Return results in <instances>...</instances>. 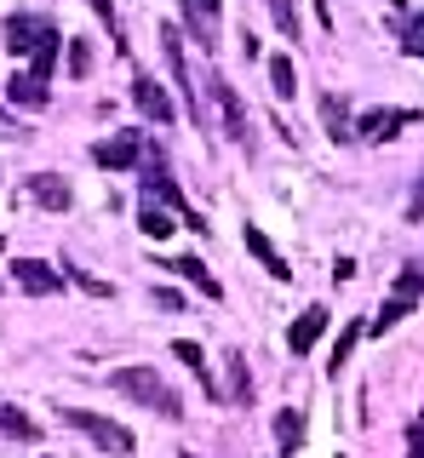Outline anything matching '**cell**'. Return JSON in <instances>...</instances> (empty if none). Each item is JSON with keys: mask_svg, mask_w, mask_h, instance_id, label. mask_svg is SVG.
I'll return each mask as SVG.
<instances>
[{"mask_svg": "<svg viewBox=\"0 0 424 458\" xmlns=\"http://www.w3.org/2000/svg\"><path fill=\"white\" fill-rule=\"evenodd\" d=\"M109 384L126 395V401H138V407H149V412H161V419H183V401L178 390L161 378L155 367H115L109 372Z\"/></svg>", "mask_w": 424, "mask_h": 458, "instance_id": "obj_1", "label": "cell"}, {"mask_svg": "<svg viewBox=\"0 0 424 458\" xmlns=\"http://www.w3.org/2000/svg\"><path fill=\"white\" fill-rule=\"evenodd\" d=\"M161 52H166V69H173V86H178L183 109H190V121H195V126H207V109H201V86L190 81V57H183V29L161 23Z\"/></svg>", "mask_w": 424, "mask_h": 458, "instance_id": "obj_2", "label": "cell"}, {"mask_svg": "<svg viewBox=\"0 0 424 458\" xmlns=\"http://www.w3.org/2000/svg\"><path fill=\"white\" fill-rule=\"evenodd\" d=\"M64 419L81 429V436H92L98 447H104L109 458H132L138 453V441H132V429L115 424V419H104V412H87V407H64Z\"/></svg>", "mask_w": 424, "mask_h": 458, "instance_id": "obj_3", "label": "cell"}, {"mask_svg": "<svg viewBox=\"0 0 424 458\" xmlns=\"http://www.w3.org/2000/svg\"><path fill=\"white\" fill-rule=\"evenodd\" d=\"M178 12H183V29H190L195 47L207 57L218 52V40H224V6L218 0H178Z\"/></svg>", "mask_w": 424, "mask_h": 458, "instance_id": "obj_4", "label": "cell"}, {"mask_svg": "<svg viewBox=\"0 0 424 458\" xmlns=\"http://www.w3.org/2000/svg\"><path fill=\"white\" fill-rule=\"evenodd\" d=\"M144 132H115V138H104V143H92V161L104 166V172H132V166H144Z\"/></svg>", "mask_w": 424, "mask_h": 458, "instance_id": "obj_5", "label": "cell"}, {"mask_svg": "<svg viewBox=\"0 0 424 458\" xmlns=\"http://www.w3.org/2000/svg\"><path fill=\"white\" fill-rule=\"evenodd\" d=\"M207 92H212V104H218V121H224V132H230L235 143H252V132H247V109H242V98H235V86L224 81V75H212L207 81Z\"/></svg>", "mask_w": 424, "mask_h": 458, "instance_id": "obj_6", "label": "cell"}, {"mask_svg": "<svg viewBox=\"0 0 424 458\" xmlns=\"http://www.w3.org/2000/svg\"><path fill=\"white\" fill-rule=\"evenodd\" d=\"M12 281H18L30 298H52V293H64V276L47 264V258H12Z\"/></svg>", "mask_w": 424, "mask_h": 458, "instance_id": "obj_7", "label": "cell"}, {"mask_svg": "<svg viewBox=\"0 0 424 458\" xmlns=\"http://www.w3.org/2000/svg\"><path fill=\"white\" fill-rule=\"evenodd\" d=\"M47 18H35V12H12V18H6V29H0V35H6V52H30L35 57V47H40V40H47Z\"/></svg>", "mask_w": 424, "mask_h": 458, "instance_id": "obj_8", "label": "cell"}, {"mask_svg": "<svg viewBox=\"0 0 424 458\" xmlns=\"http://www.w3.org/2000/svg\"><path fill=\"white\" fill-rule=\"evenodd\" d=\"M413 121H419V109H367L361 121H356V138L385 143V138H395L402 126H413Z\"/></svg>", "mask_w": 424, "mask_h": 458, "instance_id": "obj_9", "label": "cell"}, {"mask_svg": "<svg viewBox=\"0 0 424 458\" xmlns=\"http://www.w3.org/2000/svg\"><path fill=\"white\" fill-rule=\"evenodd\" d=\"M132 104H138V114H144V121H155V126H173V98L161 92V81H149V75H138L132 81Z\"/></svg>", "mask_w": 424, "mask_h": 458, "instance_id": "obj_10", "label": "cell"}, {"mask_svg": "<svg viewBox=\"0 0 424 458\" xmlns=\"http://www.w3.org/2000/svg\"><path fill=\"white\" fill-rule=\"evenodd\" d=\"M321 333H327V304H310V310L299 315V321L287 327V350H293V355H310Z\"/></svg>", "mask_w": 424, "mask_h": 458, "instance_id": "obj_11", "label": "cell"}, {"mask_svg": "<svg viewBox=\"0 0 424 458\" xmlns=\"http://www.w3.org/2000/svg\"><path fill=\"white\" fill-rule=\"evenodd\" d=\"M161 269H173V276H183V281H190V286H195V293H201V298H212V304H218V298H224L218 276H212V269L201 264V258H173V264H161Z\"/></svg>", "mask_w": 424, "mask_h": 458, "instance_id": "obj_12", "label": "cell"}, {"mask_svg": "<svg viewBox=\"0 0 424 458\" xmlns=\"http://www.w3.org/2000/svg\"><path fill=\"white\" fill-rule=\"evenodd\" d=\"M321 126H327L333 143H350L356 138V121H350V104L338 92H321Z\"/></svg>", "mask_w": 424, "mask_h": 458, "instance_id": "obj_13", "label": "cell"}, {"mask_svg": "<svg viewBox=\"0 0 424 458\" xmlns=\"http://www.w3.org/2000/svg\"><path fill=\"white\" fill-rule=\"evenodd\" d=\"M247 252H252V258H259V264H264V269H270V276H276V281H293V269H287V258H281V252H276V241H270V235H264V229H259V224H247Z\"/></svg>", "mask_w": 424, "mask_h": 458, "instance_id": "obj_14", "label": "cell"}, {"mask_svg": "<svg viewBox=\"0 0 424 458\" xmlns=\"http://www.w3.org/2000/svg\"><path fill=\"white\" fill-rule=\"evenodd\" d=\"M276 447H281V458H299V447H304V412L299 407L276 412Z\"/></svg>", "mask_w": 424, "mask_h": 458, "instance_id": "obj_15", "label": "cell"}, {"mask_svg": "<svg viewBox=\"0 0 424 458\" xmlns=\"http://www.w3.org/2000/svg\"><path fill=\"white\" fill-rule=\"evenodd\" d=\"M224 384H230V401H235V407H252V372H247V355L242 350L224 355Z\"/></svg>", "mask_w": 424, "mask_h": 458, "instance_id": "obj_16", "label": "cell"}, {"mask_svg": "<svg viewBox=\"0 0 424 458\" xmlns=\"http://www.w3.org/2000/svg\"><path fill=\"white\" fill-rule=\"evenodd\" d=\"M173 355H178V361L183 367H190L195 372V384H201V390H207V401H218L224 390H218V384H212V372H207V355H201V344H190V338H178L173 344Z\"/></svg>", "mask_w": 424, "mask_h": 458, "instance_id": "obj_17", "label": "cell"}, {"mask_svg": "<svg viewBox=\"0 0 424 458\" xmlns=\"http://www.w3.org/2000/svg\"><path fill=\"white\" fill-rule=\"evenodd\" d=\"M47 86H40L35 75H12L6 81V104H18V109H47Z\"/></svg>", "mask_w": 424, "mask_h": 458, "instance_id": "obj_18", "label": "cell"}, {"mask_svg": "<svg viewBox=\"0 0 424 458\" xmlns=\"http://www.w3.org/2000/svg\"><path fill=\"white\" fill-rule=\"evenodd\" d=\"M30 195L40 200V207H52V212H64V207H69V183H64V178H52V172H35V178H30Z\"/></svg>", "mask_w": 424, "mask_h": 458, "instance_id": "obj_19", "label": "cell"}, {"mask_svg": "<svg viewBox=\"0 0 424 458\" xmlns=\"http://www.w3.org/2000/svg\"><path fill=\"white\" fill-rule=\"evenodd\" d=\"M58 47H64V35H58V29H47V40L35 47V64H30V75H35L40 86H47L52 69H58Z\"/></svg>", "mask_w": 424, "mask_h": 458, "instance_id": "obj_20", "label": "cell"}, {"mask_svg": "<svg viewBox=\"0 0 424 458\" xmlns=\"http://www.w3.org/2000/svg\"><path fill=\"white\" fill-rule=\"evenodd\" d=\"M390 298H402V304H419V298H424V258H413V264H407L402 276H395Z\"/></svg>", "mask_w": 424, "mask_h": 458, "instance_id": "obj_21", "label": "cell"}, {"mask_svg": "<svg viewBox=\"0 0 424 458\" xmlns=\"http://www.w3.org/2000/svg\"><path fill=\"white\" fill-rule=\"evenodd\" d=\"M0 436H12V441H35L40 429H35V419H23V412L12 407L6 395H0Z\"/></svg>", "mask_w": 424, "mask_h": 458, "instance_id": "obj_22", "label": "cell"}, {"mask_svg": "<svg viewBox=\"0 0 424 458\" xmlns=\"http://www.w3.org/2000/svg\"><path fill=\"white\" fill-rule=\"evenodd\" d=\"M270 86H276V98L287 104V98H299V69H293V57H270Z\"/></svg>", "mask_w": 424, "mask_h": 458, "instance_id": "obj_23", "label": "cell"}, {"mask_svg": "<svg viewBox=\"0 0 424 458\" xmlns=\"http://www.w3.org/2000/svg\"><path fill=\"white\" fill-rule=\"evenodd\" d=\"M138 229H144V235H149V241H166V235H173V229H178V224H173V218H166V212H161V207H155V200H144V207H138Z\"/></svg>", "mask_w": 424, "mask_h": 458, "instance_id": "obj_24", "label": "cell"}, {"mask_svg": "<svg viewBox=\"0 0 424 458\" xmlns=\"http://www.w3.org/2000/svg\"><path fill=\"white\" fill-rule=\"evenodd\" d=\"M367 333V321H350L344 333H338V344H333V355H327V372H344V361H350V350H356V338Z\"/></svg>", "mask_w": 424, "mask_h": 458, "instance_id": "obj_25", "label": "cell"}, {"mask_svg": "<svg viewBox=\"0 0 424 458\" xmlns=\"http://www.w3.org/2000/svg\"><path fill=\"white\" fill-rule=\"evenodd\" d=\"M69 75L75 81L92 75V40H69Z\"/></svg>", "mask_w": 424, "mask_h": 458, "instance_id": "obj_26", "label": "cell"}, {"mask_svg": "<svg viewBox=\"0 0 424 458\" xmlns=\"http://www.w3.org/2000/svg\"><path fill=\"white\" fill-rule=\"evenodd\" d=\"M270 18L287 40H299V12H293V0H270Z\"/></svg>", "mask_w": 424, "mask_h": 458, "instance_id": "obj_27", "label": "cell"}, {"mask_svg": "<svg viewBox=\"0 0 424 458\" xmlns=\"http://www.w3.org/2000/svg\"><path fill=\"white\" fill-rule=\"evenodd\" d=\"M87 6L98 12V18L109 23V40H115V52H126V40H121V18H115V6H109V0H87Z\"/></svg>", "mask_w": 424, "mask_h": 458, "instance_id": "obj_28", "label": "cell"}, {"mask_svg": "<svg viewBox=\"0 0 424 458\" xmlns=\"http://www.w3.org/2000/svg\"><path fill=\"white\" fill-rule=\"evenodd\" d=\"M69 281H75L81 293H92V298H109V281H98V276H87V269H69Z\"/></svg>", "mask_w": 424, "mask_h": 458, "instance_id": "obj_29", "label": "cell"}, {"mask_svg": "<svg viewBox=\"0 0 424 458\" xmlns=\"http://www.w3.org/2000/svg\"><path fill=\"white\" fill-rule=\"evenodd\" d=\"M407 224H424V166H419V183H413V200H407Z\"/></svg>", "mask_w": 424, "mask_h": 458, "instance_id": "obj_30", "label": "cell"}, {"mask_svg": "<svg viewBox=\"0 0 424 458\" xmlns=\"http://www.w3.org/2000/svg\"><path fill=\"white\" fill-rule=\"evenodd\" d=\"M333 281H338V286L356 281V258H338V264H333Z\"/></svg>", "mask_w": 424, "mask_h": 458, "instance_id": "obj_31", "label": "cell"}, {"mask_svg": "<svg viewBox=\"0 0 424 458\" xmlns=\"http://www.w3.org/2000/svg\"><path fill=\"white\" fill-rule=\"evenodd\" d=\"M407 458H424V424L407 429Z\"/></svg>", "mask_w": 424, "mask_h": 458, "instance_id": "obj_32", "label": "cell"}, {"mask_svg": "<svg viewBox=\"0 0 424 458\" xmlns=\"http://www.w3.org/2000/svg\"><path fill=\"white\" fill-rule=\"evenodd\" d=\"M155 304H161V310H183V298L173 293V286H155Z\"/></svg>", "mask_w": 424, "mask_h": 458, "instance_id": "obj_33", "label": "cell"}, {"mask_svg": "<svg viewBox=\"0 0 424 458\" xmlns=\"http://www.w3.org/2000/svg\"><path fill=\"white\" fill-rule=\"evenodd\" d=\"M0 138H23V126H18V121H12V114H6V109H0Z\"/></svg>", "mask_w": 424, "mask_h": 458, "instance_id": "obj_34", "label": "cell"}, {"mask_svg": "<svg viewBox=\"0 0 424 458\" xmlns=\"http://www.w3.org/2000/svg\"><path fill=\"white\" fill-rule=\"evenodd\" d=\"M402 52H407V57H424V35H419V40H402Z\"/></svg>", "mask_w": 424, "mask_h": 458, "instance_id": "obj_35", "label": "cell"}, {"mask_svg": "<svg viewBox=\"0 0 424 458\" xmlns=\"http://www.w3.org/2000/svg\"><path fill=\"white\" fill-rule=\"evenodd\" d=\"M419 424H424V407H419Z\"/></svg>", "mask_w": 424, "mask_h": 458, "instance_id": "obj_36", "label": "cell"}, {"mask_svg": "<svg viewBox=\"0 0 424 458\" xmlns=\"http://www.w3.org/2000/svg\"><path fill=\"white\" fill-rule=\"evenodd\" d=\"M40 458H52V453H40Z\"/></svg>", "mask_w": 424, "mask_h": 458, "instance_id": "obj_37", "label": "cell"}, {"mask_svg": "<svg viewBox=\"0 0 424 458\" xmlns=\"http://www.w3.org/2000/svg\"><path fill=\"white\" fill-rule=\"evenodd\" d=\"M183 458H195V453H183Z\"/></svg>", "mask_w": 424, "mask_h": 458, "instance_id": "obj_38", "label": "cell"}]
</instances>
